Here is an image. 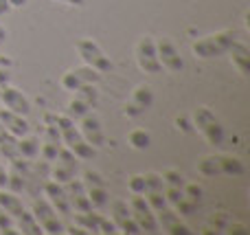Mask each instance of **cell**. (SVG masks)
I'll use <instances>...</instances> for the list:
<instances>
[{"instance_id": "6da1fadb", "label": "cell", "mask_w": 250, "mask_h": 235, "mask_svg": "<svg viewBox=\"0 0 250 235\" xmlns=\"http://www.w3.org/2000/svg\"><path fill=\"white\" fill-rule=\"evenodd\" d=\"M53 119H55V126H57V130H60L62 143H64L79 161H88V158L95 156V148L82 136L79 128L75 126V121L68 114H55Z\"/></svg>"}, {"instance_id": "7a4b0ae2", "label": "cell", "mask_w": 250, "mask_h": 235, "mask_svg": "<svg viewBox=\"0 0 250 235\" xmlns=\"http://www.w3.org/2000/svg\"><path fill=\"white\" fill-rule=\"evenodd\" d=\"M235 40H239V31L237 29H224L217 33L204 35L198 42H193V53L200 60H213V57L226 55L229 48L233 46Z\"/></svg>"}, {"instance_id": "3957f363", "label": "cell", "mask_w": 250, "mask_h": 235, "mask_svg": "<svg viewBox=\"0 0 250 235\" xmlns=\"http://www.w3.org/2000/svg\"><path fill=\"white\" fill-rule=\"evenodd\" d=\"M75 48H77V55L82 57V62L90 68L99 70V73H108L112 70V60L105 55V51L95 42L92 38H82L75 42Z\"/></svg>"}, {"instance_id": "277c9868", "label": "cell", "mask_w": 250, "mask_h": 235, "mask_svg": "<svg viewBox=\"0 0 250 235\" xmlns=\"http://www.w3.org/2000/svg\"><path fill=\"white\" fill-rule=\"evenodd\" d=\"M73 99H70L68 108H66V114H68L73 121H79L82 117H86L88 112H92L95 104L99 101V90H97V84H88V86H82L73 92Z\"/></svg>"}, {"instance_id": "5b68a950", "label": "cell", "mask_w": 250, "mask_h": 235, "mask_svg": "<svg viewBox=\"0 0 250 235\" xmlns=\"http://www.w3.org/2000/svg\"><path fill=\"white\" fill-rule=\"evenodd\" d=\"M193 121H195V128H198V130L207 136L208 143L217 145V143H222V141H224V128H222V123L217 121V117L207 108V106H200V108L195 110V112H193Z\"/></svg>"}, {"instance_id": "8992f818", "label": "cell", "mask_w": 250, "mask_h": 235, "mask_svg": "<svg viewBox=\"0 0 250 235\" xmlns=\"http://www.w3.org/2000/svg\"><path fill=\"white\" fill-rule=\"evenodd\" d=\"M129 211H132L134 222L138 224V229L145 233H156L158 231V220L154 215V209L147 205L145 196L143 193H132V200H129Z\"/></svg>"}, {"instance_id": "52a82bcc", "label": "cell", "mask_w": 250, "mask_h": 235, "mask_svg": "<svg viewBox=\"0 0 250 235\" xmlns=\"http://www.w3.org/2000/svg\"><path fill=\"white\" fill-rule=\"evenodd\" d=\"M136 64L143 73L156 75L163 70L158 60V51H156V40L151 35H143L136 44Z\"/></svg>"}, {"instance_id": "ba28073f", "label": "cell", "mask_w": 250, "mask_h": 235, "mask_svg": "<svg viewBox=\"0 0 250 235\" xmlns=\"http://www.w3.org/2000/svg\"><path fill=\"white\" fill-rule=\"evenodd\" d=\"M31 214L35 215L38 224L42 227V233H64V227H62L60 218H57V211L53 209V205L46 200V198H35L33 207H31Z\"/></svg>"}, {"instance_id": "9c48e42d", "label": "cell", "mask_w": 250, "mask_h": 235, "mask_svg": "<svg viewBox=\"0 0 250 235\" xmlns=\"http://www.w3.org/2000/svg\"><path fill=\"white\" fill-rule=\"evenodd\" d=\"M101 82V73L99 70H95V68H90V66H77V68H70L68 73H64L62 75V79H60V84H62V88L64 90H68V92H75L77 88H82V86H88V84H99Z\"/></svg>"}, {"instance_id": "30bf717a", "label": "cell", "mask_w": 250, "mask_h": 235, "mask_svg": "<svg viewBox=\"0 0 250 235\" xmlns=\"http://www.w3.org/2000/svg\"><path fill=\"white\" fill-rule=\"evenodd\" d=\"M156 51H158V60H160V66L169 73H180L185 68V60H182L180 51L178 46L171 42V40L163 38L156 42Z\"/></svg>"}, {"instance_id": "8fae6325", "label": "cell", "mask_w": 250, "mask_h": 235, "mask_svg": "<svg viewBox=\"0 0 250 235\" xmlns=\"http://www.w3.org/2000/svg\"><path fill=\"white\" fill-rule=\"evenodd\" d=\"M77 161L79 158L75 156L66 145L60 148V152H57V156H55V167H53V180H57V183L64 185V183H68L70 178H75Z\"/></svg>"}, {"instance_id": "7c38bea8", "label": "cell", "mask_w": 250, "mask_h": 235, "mask_svg": "<svg viewBox=\"0 0 250 235\" xmlns=\"http://www.w3.org/2000/svg\"><path fill=\"white\" fill-rule=\"evenodd\" d=\"M0 104H2V108L22 114V117H29L31 114L29 97H26L22 90H18L16 86H9V84L7 86H2V90H0Z\"/></svg>"}, {"instance_id": "4fadbf2b", "label": "cell", "mask_w": 250, "mask_h": 235, "mask_svg": "<svg viewBox=\"0 0 250 235\" xmlns=\"http://www.w3.org/2000/svg\"><path fill=\"white\" fill-rule=\"evenodd\" d=\"M44 196L46 200L53 205V209L62 215H70L73 214V207H70V200H68V193H66V187L57 180H48L44 185Z\"/></svg>"}, {"instance_id": "5bb4252c", "label": "cell", "mask_w": 250, "mask_h": 235, "mask_svg": "<svg viewBox=\"0 0 250 235\" xmlns=\"http://www.w3.org/2000/svg\"><path fill=\"white\" fill-rule=\"evenodd\" d=\"M64 187H66V193H68V200H70V207H73V214H75V211H90L92 209L83 180H79L77 176H75V178H70L68 183H64Z\"/></svg>"}, {"instance_id": "9a60e30c", "label": "cell", "mask_w": 250, "mask_h": 235, "mask_svg": "<svg viewBox=\"0 0 250 235\" xmlns=\"http://www.w3.org/2000/svg\"><path fill=\"white\" fill-rule=\"evenodd\" d=\"M79 132H82V136L92 145V148H99V145L105 143L104 126H101V121L92 112H88L86 117L79 119Z\"/></svg>"}, {"instance_id": "2e32d148", "label": "cell", "mask_w": 250, "mask_h": 235, "mask_svg": "<svg viewBox=\"0 0 250 235\" xmlns=\"http://www.w3.org/2000/svg\"><path fill=\"white\" fill-rule=\"evenodd\" d=\"M112 222L117 224V229H121L123 233H143L138 229V224L134 222L132 211H129V202L125 200H114L112 202Z\"/></svg>"}, {"instance_id": "e0dca14e", "label": "cell", "mask_w": 250, "mask_h": 235, "mask_svg": "<svg viewBox=\"0 0 250 235\" xmlns=\"http://www.w3.org/2000/svg\"><path fill=\"white\" fill-rule=\"evenodd\" d=\"M0 123H2L4 130L11 132L16 139L29 134V130H31L26 117H22V114H18V112H11V110H7V108H0Z\"/></svg>"}, {"instance_id": "ac0fdd59", "label": "cell", "mask_w": 250, "mask_h": 235, "mask_svg": "<svg viewBox=\"0 0 250 235\" xmlns=\"http://www.w3.org/2000/svg\"><path fill=\"white\" fill-rule=\"evenodd\" d=\"M156 220H158V227H163V231H167L169 235H189L191 229L187 227V224L180 222V215L173 214V211H169L167 207L160 211H156Z\"/></svg>"}, {"instance_id": "d6986e66", "label": "cell", "mask_w": 250, "mask_h": 235, "mask_svg": "<svg viewBox=\"0 0 250 235\" xmlns=\"http://www.w3.org/2000/svg\"><path fill=\"white\" fill-rule=\"evenodd\" d=\"M229 55H230V60H233L235 68H237L244 77H248L250 75V48H248V44L242 42V40H235L233 46L229 48Z\"/></svg>"}, {"instance_id": "ffe728a7", "label": "cell", "mask_w": 250, "mask_h": 235, "mask_svg": "<svg viewBox=\"0 0 250 235\" xmlns=\"http://www.w3.org/2000/svg\"><path fill=\"white\" fill-rule=\"evenodd\" d=\"M0 152H2L9 161L20 158V152H18V139L11 134V132L4 130L2 123H0Z\"/></svg>"}, {"instance_id": "44dd1931", "label": "cell", "mask_w": 250, "mask_h": 235, "mask_svg": "<svg viewBox=\"0 0 250 235\" xmlns=\"http://www.w3.org/2000/svg\"><path fill=\"white\" fill-rule=\"evenodd\" d=\"M0 207H2L13 220L24 211V205H22V200L16 196V192H4V189L0 192Z\"/></svg>"}, {"instance_id": "7402d4cb", "label": "cell", "mask_w": 250, "mask_h": 235, "mask_svg": "<svg viewBox=\"0 0 250 235\" xmlns=\"http://www.w3.org/2000/svg\"><path fill=\"white\" fill-rule=\"evenodd\" d=\"M13 224H18V231L26 233V235H40V233H42V227L38 224L35 215L31 214V211H26V209L22 211L16 220H13Z\"/></svg>"}, {"instance_id": "603a6c76", "label": "cell", "mask_w": 250, "mask_h": 235, "mask_svg": "<svg viewBox=\"0 0 250 235\" xmlns=\"http://www.w3.org/2000/svg\"><path fill=\"white\" fill-rule=\"evenodd\" d=\"M18 152H20V158H35L40 154V139L35 136H20L18 139Z\"/></svg>"}, {"instance_id": "cb8c5ba5", "label": "cell", "mask_w": 250, "mask_h": 235, "mask_svg": "<svg viewBox=\"0 0 250 235\" xmlns=\"http://www.w3.org/2000/svg\"><path fill=\"white\" fill-rule=\"evenodd\" d=\"M99 214H92L90 211H77V215H75V224L82 229H86L88 233H99Z\"/></svg>"}, {"instance_id": "d4e9b609", "label": "cell", "mask_w": 250, "mask_h": 235, "mask_svg": "<svg viewBox=\"0 0 250 235\" xmlns=\"http://www.w3.org/2000/svg\"><path fill=\"white\" fill-rule=\"evenodd\" d=\"M151 104H154V92H151V88L149 86H138L132 95V106L138 108V112H141V110L149 108Z\"/></svg>"}, {"instance_id": "484cf974", "label": "cell", "mask_w": 250, "mask_h": 235, "mask_svg": "<svg viewBox=\"0 0 250 235\" xmlns=\"http://www.w3.org/2000/svg\"><path fill=\"white\" fill-rule=\"evenodd\" d=\"M88 198H90L92 209H99L108 202V192H105V185H86Z\"/></svg>"}, {"instance_id": "4316f807", "label": "cell", "mask_w": 250, "mask_h": 235, "mask_svg": "<svg viewBox=\"0 0 250 235\" xmlns=\"http://www.w3.org/2000/svg\"><path fill=\"white\" fill-rule=\"evenodd\" d=\"M222 161V174H229V176H242L244 171V163L235 156H220Z\"/></svg>"}, {"instance_id": "83f0119b", "label": "cell", "mask_w": 250, "mask_h": 235, "mask_svg": "<svg viewBox=\"0 0 250 235\" xmlns=\"http://www.w3.org/2000/svg\"><path fill=\"white\" fill-rule=\"evenodd\" d=\"M198 170H200V174H204V176H217V174H222V161H220V156H207V158H202V161H200V165H198Z\"/></svg>"}, {"instance_id": "f1b7e54d", "label": "cell", "mask_w": 250, "mask_h": 235, "mask_svg": "<svg viewBox=\"0 0 250 235\" xmlns=\"http://www.w3.org/2000/svg\"><path fill=\"white\" fill-rule=\"evenodd\" d=\"M127 143L132 145L134 150H147V148H149V143H151V136L147 134L145 130H141V128H138V130H132L127 134Z\"/></svg>"}, {"instance_id": "f546056e", "label": "cell", "mask_w": 250, "mask_h": 235, "mask_svg": "<svg viewBox=\"0 0 250 235\" xmlns=\"http://www.w3.org/2000/svg\"><path fill=\"white\" fill-rule=\"evenodd\" d=\"M143 176H145V193H149V192H165L163 174L149 171V174H143Z\"/></svg>"}, {"instance_id": "4dcf8cb0", "label": "cell", "mask_w": 250, "mask_h": 235, "mask_svg": "<svg viewBox=\"0 0 250 235\" xmlns=\"http://www.w3.org/2000/svg\"><path fill=\"white\" fill-rule=\"evenodd\" d=\"M143 196H145L147 205H149L154 211H160L169 205L167 198H165V192H149V193H143Z\"/></svg>"}, {"instance_id": "1f68e13d", "label": "cell", "mask_w": 250, "mask_h": 235, "mask_svg": "<svg viewBox=\"0 0 250 235\" xmlns=\"http://www.w3.org/2000/svg\"><path fill=\"white\" fill-rule=\"evenodd\" d=\"M0 233H9V235L20 233L16 227H13V218L2 209V207H0Z\"/></svg>"}, {"instance_id": "d6a6232c", "label": "cell", "mask_w": 250, "mask_h": 235, "mask_svg": "<svg viewBox=\"0 0 250 235\" xmlns=\"http://www.w3.org/2000/svg\"><path fill=\"white\" fill-rule=\"evenodd\" d=\"M163 180L165 185H169V187H185V180H182V174L176 170H167L163 174Z\"/></svg>"}, {"instance_id": "836d02e7", "label": "cell", "mask_w": 250, "mask_h": 235, "mask_svg": "<svg viewBox=\"0 0 250 235\" xmlns=\"http://www.w3.org/2000/svg\"><path fill=\"white\" fill-rule=\"evenodd\" d=\"M165 198H167L169 205H178L185 198V192H182V187H169V185H165Z\"/></svg>"}, {"instance_id": "e575fe53", "label": "cell", "mask_w": 250, "mask_h": 235, "mask_svg": "<svg viewBox=\"0 0 250 235\" xmlns=\"http://www.w3.org/2000/svg\"><path fill=\"white\" fill-rule=\"evenodd\" d=\"M127 187H129V192H132V193H145V176H143V174L132 176Z\"/></svg>"}, {"instance_id": "d590c367", "label": "cell", "mask_w": 250, "mask_h": 235, "mask_svg": "<svg viewBox=\"0 0 250 235\" xmlns=\"http://www.w3.org/2000/svg\"><path fill=\"white\" fill-rule=\"evenodd\" d=\"M119 229H117V224L112 222V220H108V218H99V233H105V235H110V233H117Z\"/></svg>"}, {"instance_id": "8d00e7d4", "label": "cell", "mask_w": 250, "mask_h": 235, "mask_svg": "<svg viewBox=\"0 0 250 235\" xmlns=\"http://www.w3.org/2000/svg\"><path fill=\"white\" fill-rule=\"evenodd\" d=\"M4 187H9V171L0 165V189H4Z\"/></svg>"}, {"instance_id": "74e56055", "label": "cell", "mask_w": 250, "mask_h": 235, "mask_svg": "<svg viewBox=\"0 0 250 235\" xmlns=\"http://www.w3.org/2000/svg\"><path fill=\"white\" fill-rule=\"evenodd\" d=\"M9 84V73L4 66H0V90H2V86H7Z\"/></svg>"}, {"instance_id": "f35d334b", "label": "cell", "mask_w": 250, "mask_h": 235, "mask_svg": "<svg viewBox=\"0 0 250 235\" xmlns=\"http://www.w3.org/2000/svg\"><path fill=\"white\" fill-rule=\"evenodd\" d=\"M230 233L246 235V233H248V227H246V224H233V227H230Z\"/></svg>"}, {"instance_id": "ab89813d", "label": "cell", "mask_w": 250, "mask_h": 235, "mask_svg": "<svg viewBox=\"0 0 250 235\" xmlns=\"http://www.w3.org/2000/svg\"><path fill=\"white\" fill-rule=\"evenodd\" d=\"M55 2H64V4H70V7H83L86 0H55Z\"/></svg>"}, {"instance_id": "60d3db41", "label": "cell", "mask_w": 250, "mask_h": 235, "mask_svg": "<svg viewBox=\"0 0 250 235\" xmlns=\"http://www.w3.org/2000/svg\"><path fill=\"white\" fill-rule=\"evenodd\" d=\"M7 2H9V7L11 9H20V7H24L29 0H7Z\"/></svg>"}, {"instance_id": "b9f144b4", "label": "cell", "mask_w": 250, "mask_h": 235, "mask_svg": "<svg viewBox=\"0 0 250 235\" xmlns=\"http://www.w3.org/2000/svg\"><path fill=\"white\" fill-rule=\"evenodd\" d=\"M9 11H11V7H9V2H7V0H0V18H2V16H7Z\"/></svg>"}, {"instance_id": "7bdbcfd3", "label": "cell", "mask_w": 250, "mask_h": 235, "mask_svg": "<svg viewBox=\"0 0 250 235\" xmlns=\"http://www.w3.org/2000/svg\"><path fill=\"white\" fill-rule=\"evenodd\" d=\"M7 35H9L7 26H2V24H0V46H2V44H4V40H7Z\"/></svg>"}]
</instances>
